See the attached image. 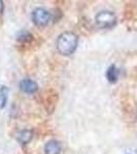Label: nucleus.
I'll return each instance as SVG.
<instances>
[{
    "instance_id": "1",
    "label": "nucleus",
    "mask_w": 137,
    "mask_h": 154,
    "mask_svg": "<svg viewBox=\"0 0 137 154\" xmlns=\"http://www.w3.org/2000/svg\"><path fill=\"white\" fill-rule=\"evenodd\" d=\"M78 37L73 32H64L57 39V49L63 56H70L75 51Z\"/></svg>"
},
{
    "instance_id": "2",
    "label": "nucleus",
    "mask_w": 137,
    "mask_h": 154,
    "mask_svg": "<svg viewBox=\"0 0 137 154\" xmlns=\"http://www.w3.org/2000/svg\"><path fill=\"white\" fill-rule=\"evenodd\" d=\"M96 23L99 27L104 29L113 28L116 23V17L113 12L103 11L97 14L96 16Z\"/></svg>"
},
{
    "instance_id": "3",
    "label": "nucleus",
    "mask_w": 137,
    "mask_h": 154,
    "mask_svg": "<svg viewBox=\"0 0 137 154\" xmlns=\"http://www.w3.org/2000/svg\"><path fill=\"white\" fill-rule=\"evenodd\" d=\"M51 14L43 8H35L32 12V21L38 27L46 26L51 21Z\"/></svg>"
},
{
    "instance_id": "4",
    "label": "nucleus",
    "mask_w": 137,
    "mask_h": 154,
    "mask_svg": "<svg viewBox=\"0 0 137 154\" xmlns=\"http://www.w3.org/2000/svg\"><path fill=\"white\" fill-rule=\"evenodd\" d=\"M20 88L26 94H34L38 89V85L31 79H24L20 82Z\"/></svg>"
},
{
    "instance_id": "5",
    "label": "nucleus",
    "mask_w": 137,
    "mask_h": 154,
    "mask_svg": "<svg viewBox=\"0 0 137 154\" xmlns=\"http://www.w3.org/2000/svg\"><path fill=\"white\" fill-rule=\"evenodd\" d=\"M61 152V144L56 140H51L44 146L46 154H60Z\"/></svg>"
},
{
    "instance_id": "6",
    "label": "nucleus",
    "mask_w": 137,
    "mask_h": 154,
    "mask_svg": "<svg viewBox=\"0 0 137 154\" xmlns=\"http://www.w3.org/2000/svg\"><path fill=\"white\" fill-rule=\"evenodd\" d=\"M33 137V133L30 130H22L17 134V140L19 143H21L22 145H26L30 141L32 140Z\"/></svg>"
},
{
    "instance_id": "7",
    "label": "nucleus",
    "mask_w": 137,
    "mask_h": 154,
    "mask_svg": "<svg viewBox=\"0 0 137 154\" xmlns=\"http://www.w3.org/2000/svg\"><path fill=\"white\" fill-rule=\"evenodd\" d=\"M119 71L114 65H111L107 70H106V78H107V80L110 83L116 82L119 78Z\"/></svg>"
},
{
    "instance_id": "8",
    "label": "nucleus",
    "mask_w": 137,
    "mask_h": 154,
    "mask_svg": "<svg viewBox=\"0 0 137 154\" xmlns=\"http://www.w3.org/2000/svg\"><path fill=\"white\" fill-rule=\"evenodd\" d=\"M7 99H8V88L2 85L0 88V108L3 109L6 105Z\"/></svg>"
},
{
    "instance_id": "9",
    "label": "nucleus",
    "mask_w": 137,
    "mask_h": 154,
    "mask_svg": "<svg viewBox=\"0 0 137 154\" xmlns=\"http://www.w3.org/2000/svg\"><path fill=\"white\" fill-rule=\"evenodd\" d=\"M18 40L21 42H29L32 40V35L27 31H21L18 34Z\"/></svg>"
},
{
    "instance_id": "10",
    "label": "nucleus",
    "mask_w": 137,
    "mask_h": 154,
    "mask_svg": "<svg viewBox=\"0 0 137 154\" xmlns=\"http://www.w3.org/2000/svg\"><path fill=\"white\" fill-rule=\"evenodd\" d=\"M3 8H4L3 1H2V0H0V14H2V11H3Z\"/></svg>"
}]
</instances>
